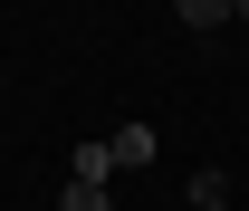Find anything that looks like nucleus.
Listing matches in <instances>:
<instances>
[{
    "label": "nucleus",
    "instance_id": "nucleus-1",
    "mask_svg": "<svg viewBox=\"0 0 249 211\" xmlns=\"http://www.w3.org/2000/svg\"><path fill=\"white\" fill-rule=\"evenodd\" d=\"M154 125H124V134H106V153H115V173H134V163H154Z\"/></svg>",
    "mask_w": 249,
    "mask_h": 211
},
{
    "label": "nucleus",
    "instance_id": "nucleus-2",
    "mask_svg": "<svg viewBox=\"0 0 249 211\" xmlns=\"http://www.w3.org/2000/svg\"><path fill=\"white\" fill-rule=\"evenodd\" d=\"M58 211H115V192H106V182H67V202Z\"/></svg>",
    "mask_w": 249,
    "mask_h": 211
},
{
    "label": "nucleus",
    "instance_id": "nucleus-3",
    "mask_svg": "<svg viewBox=\"0 0 249 211\" xmlns=\"http://www.w3.org/2000/svg\"><path fill=\"white\" fill-rule=\"evenodd\" d=\"M192 211H230V182H220V173H192Z\"/></svg>",
    "mask_w": 249,
    "mask_h": 211
}]
</instances>
